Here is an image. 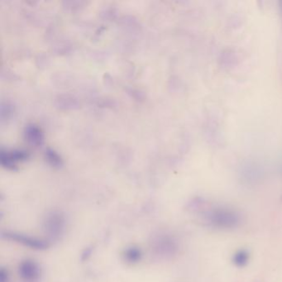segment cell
I'll return each mask as SVG.
<instances>
[{"label":"cell","instance_id":"4","mask_svg":"<svg viewBox=\"0 0 282 282\" xmlns=\"http://www.w3.org/2000/svg\"><path fill=\"white\" fill-rule=\"evenodd\" d=\"M19 276L26 282H37L41 277V268L36 261L28 259L19 265Z\"/></svg>","mask_w":282,"mask_h":282},{"label":"cell","instance_id":"5","mask_svg":"<svg viewBox=\"0 0 282 282\" xmlns=\"http://www.w3.org/2000/svg\"><path fill=\"white\" fill-rule=\"evenodd\" d=\"M65 227V220L60 213L53 212L47 215L45 227L52 237H58L62 233Z\"/></svg>","mask_w":282,"mask_h":282},{"label":"cell","instance_id":"7","mask_svg":"<svg viewBox=\"0 0 282 282\" xmlns=\"http://www.w3.org/2000/svg\"><path fill=\"white\" fill-rule=\"evenodd\" d=\"M45 158L47 163L54 168H60L63 166L62 158L53 149L48 148L45 152Z\"/></svg>","mask_w":282,"mask_h":282},{"label":"cell","instance_id":"2","mask_svg":"<svg viewBox=\"0 0 282 282\" xmlns=\"http://www.w3.org/2000/svg\"><path fill=\"white\" fill-rule=\"evenodd\" d=\"M28 158V152L24 150L1 151L0 153V163L2 167L10 170H17V164L19 162H25Z\"/></svg>","mask_w":282,"mask_h":282},{"label":"cell","instance_id":"9","mask_svg":"<svg viewBox=\"0 0 282 282\" xmlns=\"http://www.w3.org/2000/svg\"><path fill=\"white\" fill-rule=\"evenodd\" d=\"M249 259H250V254L248 251L245 249H241L236 252L233 256L232 261L236 267H244L248 265Z\"/></svg>","mask_w":282,"mask_h":282},{"label":"cell","instance_id":"1","mask_svg":"<svg viewBox=\"0 0 282 282\" xmlns=\"http://www.w3.org/2000/svg\"><path fill=\"white\" fill-rule=\"evenodd\" d=\"M207 224L219 229H233L238 227L241 222L240 214L228 207H214L205 212Z\"/></svg>","mask_w":282,"mask_h":282},{"label":"cell","instance_id":"10","mask_svg":"<svg viewBox=\"0 0 282 282\" xmlns=\"http://www.w3.org/2000/svg\"><path fill=\"white\" fill-rule=\"evenodd\" d=\"M59 101V107L64 108V109H74L75 106H77L78 105V103L76 101V99H74L72 97H59V99H57Z\"/></svg>","mask_w":282,"mask_h":282},{"label":"cell","instance_id":"11","mask_svg":"<svg viewBox=\"0 0 282 282\" xmlns=\"http://www.w3.org/2000/svg\"><path fill=\"white\" fill-rule=\"evenodd\" d=\"M0 282H8V272L3 268L0 269Z\"/></svg>","mask_w":282,"mask_h":282},{"label":"cell","instance_id":"6","mask_svg":"<svg viewBox=\"0 0 282 282\" xmlns=\"http://www.w3.org/2000/svg\"><path fill=\"white\" fill-rule=\"evenodd\" d=\"M24 138L30 145L41 146L44 141V136L42 130L34 124H29L24 129Z\"/></svg>","mask_w":282,"mask_h":282},{"label":"cell","instance_id":"3","mask_svg":"<svg viewBox=\"0 0 282 282\" xmlns=\"http://www.w3.org/2000/svg\"><path fill=\"white\" fill-rule=\"evenodd\" d=\"M3 237L8 240L21 243L25 247L31 248V249H36V250H45L49 247V244L46 241L38 239L37 238H32L30 236L24 235L22 233L7 232V233H3Z\"/></svg>","mask_w":282,"mask_h":282},{"label":"cell","instance_id":"8","mask_svg":"<svg viewBox=\"0 0 282 282\" xmlns=\"http://www.w3.org/2000/svg\"><path fill=\"white\" fill-rule=\"evenodd\" d=\"M123 256H124L126 261H128V262L137 263V262L141 261L142 253H141L140 248L133 246V247H130V248L126 249L124 254H123Z\"/></svg>","mask_w":282,"mask_h":282}]
</instances>
